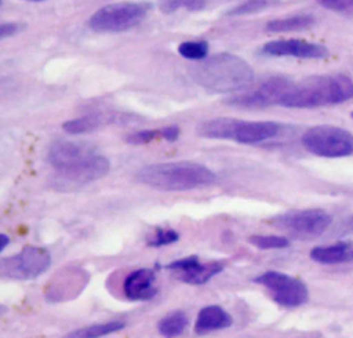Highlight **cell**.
<instances>
[{"label":"cell","mask_w":353,"mask_h":338,"mask_svg":"<svg viewBox=\"0 0 353 338\" xmlns=\"http://www.w3.org/2000/svg\"><path fill=\"white\" fill-rule=\"evenodd\" d=\"M197 84L212 92H236L247 88L254 80L251 66L237 55L222 52L192 68Z\"/></svg>","instance_id":"obj_1"},{"label":"cell","mask_w":353,"mask_h":338,"mask_svg":"<svg viewBox=\"0 0 353 338\" xmlns=\"http://www.w3.org/2000/svg\"><path fill=\"white\" fill-rule=\"evenodd\" d=\"M353 98V81L345 74H321L294 83L280 105L287 108H317L342 103Z\"/></svg>","instance_id":"obj_2"},{"label":"cell","mask_w":353,"mask_h":338,"mask_svg":"<svg viewBox=\"0 0 353 338\" xmlns=\"http://www.w3.org/2000/svg\"><path fill=\"white\" fill-rule=\"evenodd\" d=\"M137 179L165 192H183L211 185L216 177L205 166L194 161H168L142 167Z\"/></svg>","instance_id":"obj_3"},{"label":"cell","mask_w":353,"mask_h":338,"mask_svg":"<svg viewBox=\"0 0 353 338\" xmlns=\"http://www.w3.org/2000/svg\"><path fill=\"white\" fill-rule=\"evenodd\" d=\"M149 1H120L108 4L92 14L88 26L95 32H124L141 23L149 14Z\"/></svg>","instance_id":"obj_4"},{"label":"cell","mask_w":353,"mask_h":338,"mask_svg":"<svg viewBox=\"0 0 353 338\" xmlns=\"http://www.w3.org/2000/svg\"><path fill=\"white\" fill-rule=\"evenodd\" d=\"M303 148L321 157H345L353 153V134L345 128L320 124L302 135Z\"/></svg>","instance_id":"obj_5"},{"label":"cell","mask_w":353,"mask_h":338,"mask_svg":"<svg viewBox=\"0 0 353 338\" xmlns=\"http://www.w3.org/2000/svg\"><path fill=\"white\" fill-rule=\"evenodd\" d=\"M51 257L47 250L36 246H26L18 254L3 258L0 272L4 277L14 280H33L48 270Z\"/></svg>","instance_id":"obj_6"},{"label":"cell","mask_w":353,"mask_h":338,"mask_svg":"<svg viewBox=\"0 0 353 338\" xmlns=\"http://www.w3.org/2000/svg\"><path fill=\"white\" fill-rule=\"evenodd\" d=\"M254 281L266 287L273 301L283 308H298L309 299L306 284L283 272L268 270L256 276Z\"/></svg>","instance_id":"obj_7"},{"label":"cell","mask_w":353,"mask_h":338,"mask_svg":"<svg viewBox=\"0 0 353 338\" xmlns=\"http://www.w3.org/2000/svg\"><path fill=\"white\" fill-rule=\"evenodd\" d=\"M274 223L299 236H319L332 223V217L321 208H305L276 217Z\"/></svg>","instance_id":"obj_8"},{"label":"cell","mask_w":353,"mask_h":338,"mask_svg":"<svg viewBox=\"0 0 353 338\" xmlns=\"http://www.w3.org/2000/svg\"><path fill=\"white\" fill-rule=\"evenodd\" d=\"M292 84L294 81L287 77H280V76L270 77L263 83H261L255 90L237 94L233 98L228 99L226 102L232 106L247 108V109L265 108L274 103L280 105L283 97L288 92Z\"/></svg>","instance_id":"obj_9"},{"label":"cell","mask_w":353,"mask_h":338,"mask_svg":"<svg viewBox=\"0 0 353 338\" xmlns=\"http://www.w3.org/2000/svg\"><path fill=\"white\" fill-rule=\"evenodd\" d=\"M110 170V163L105 156L91 155L85 160L65 168L57 170L55 183L61 188H79L92 181L101 179Z\"/></svg>","instance_id":"obj_10"},{"label":"cell","mask_w":353,"mask_h":338,"mask_svg":"<svg viewBox=\"0 0 353 338\" xmlns=\"http://www.w3.org/2000/svg\"><path fill=\"white\" fill-rule=\"evenodd\" d=\"M165 268L175 272L178 280L192 286H200L221 273L223 270V262H200L196 255H190L172 261Z\"/></svg>","instance_id":"obj_11"},{"label":"cell","mask_w":353,"mask_h":338,"mask_svg":"<svg viewBox=\"0 0 353 338\" xmlns=\"http://www.w3.org/2000/svg\"><path fill=\"white\" fill-rule=\"evenodd\" d=\"M261 52L270 57H295L305 59H323L330 55L325 46L299 39L272 40L261 47Z\"/></svg>","instance_id":"obj_12"},{"label":"cell","mask_w":353,"mask_h":338,"mask_svg":"<svg viewBox=\"0 0 353 338\" xmlns=\"http://www.w3.org/2000/svg\"><path fill=\"white\" fill-rule=\"evenodd\" d=\"M94 155V150L85 143L73 141H57L48 150V161L55 170L69 168Z\"/></svg>","instance_id":"obj_13"},{"label":"cell","mask_w":353,"mask_h":338,"mask_svg":"<svg viewBox=\"0 0 353 338\" xmlns=\"http://www.w3.org/2000/svg\"><path fill=\"white\" fill-rule=\"evenodd\" d=\"M154 280L156 275L152 269H137L125 277L123 283V292L131 301H149L157 294Z\"/></svg>","instance_id":"obj_14"},{"label":"cell","mask_w":353,"mask_h":338,"mask_svg":"<svg viewBox=\"0 0 353 338\" xmlns=\"http://www.w3.org/2000/svg\"><path fill=\"white\" fill-rule=\"evenodd\" d=\"M281 130V124L276 121L239 120L233 141L240 143H259L277 137Z\"/></svg>","instance_id":"obj_15"},{"label":"cell","mask_w":353,"mask_h":338,"mask_svg":"<svg viewBox=\"0 0 353 338\" xmlns=\"http://www.w3.org/2000/svg\"><path fill=\"white\" fill-rule=\"evenodd\" d=\"M232 316L223 308L218 305H208L200 309L194 323V332L204 335L212 331L225 330L232 326Z\"/></svg>","instance_id":"obj_16"},{"label":"cell","mask_w":353,"mask_h":338,"mask_svg":"<svg viewBox=\"0 0 353 338\" xmlns=\"http://www.w3.org/2000/svg\"><path fill=\"white\" fill-rule=\"evenodd\" d=\"M310 258L324 265L345 264L353 261V243L338 241L330 246H317L310 250Z\"/></svg>","instance_id":"obj_17"},{"label":"cell","mask_w":353,"mask_h":338,"mask_svg":"<svg viewBox=\"0 0 353 338\" xmlns=\"http://www.w3.org/2000/svg\"><path fill=\"white\" fill-rule=\"evenodd\" d=\"M239 119L216 117L204 121L199 127V134L204 138L212 139H233Z\"/></svg>","instance_id":"obj_18"},{"label":"cell","mask_w":353,"mask_h":338,"mask_svg":"<svg viewBox=\"0 0 353 338\" xmlns=\"http://www.w3.org/2000/svg\"><path fill=\"white\" fill-rule=\"evenodd\" d=\"M316 19L310 14H299L287 18H279L269 21L266 23V30L272 33H285V32H299L306 30L314 25Z\"/></svg>","instance_id":"obj_19"},{"label":"cell","mask_w":353,"mask_h":338,"mask_svg":"<svg viewBox=\"0 0 353 338\" xmlns=\"http://www.w3.org/2000/svg\"><path fill=\"white\" fill-rule=\"evenodd\" d=\"M125 327L124 321L112 320L106 323H97L87 327H81L68 332L63 338H101L113 332H117Z\"/></svg>","instance_id":"obj_20"},{"label":"cell","mask_w":353,"mask_h":338,"mask_svg":"<svg viewBox=\"0 0 353 338\" xmlns=\"http://www.w3.org/2000/svg\"><path fill=\"white\" fill-rule=\"evenodd\" d=\"M188 316L182 310H174L161 317L157 323V330L164 338L179 337L188 327Z\"/></svg>","instance_id":"obj_21"},{"label":"cell","mask_w":353,"mask_h":338,"mask_svg":"<svg viewBox=\"0 0 353 338\" xmlns=\"http://www.w3.org/2000/svg\"><path fill=\"white\" fill-rule=\"evenodd\" d=\"M248 241L261 250L285 248L290 246V241L287 237L276 236V235H254L248 237Z\"/></svg>","instance_id":"obj_22"},{"label":"cell","mask_w":353,"mask_h":338,"mask_svg":"<svg viewBox=\"0 0 353 338\" xmlns=\"http://www.w3.org/2000/svg\"><path fill=\"white\" fill-rule=\"evenodd\" d=\"M178 52L192 61H203L208 54V44L205 41H183L178 46Z\"/></svg>","instance_id":"obj_23"},{"label":"cell","mask_w":353,"mask_h":338,"mask_svg":"<svg viewBox=\"0 0 353 338\" xmlns=\"http://www.w3.org/2000/svg\"><path fill=\"white\" fill-rule=\"evenodd\" d=\"M99 126L98 119L95 117H77V119H72L68 120L62 124L63 131H66L68 134H84V132H90L92 130H95Z\"/></svg>","instance_id":"obj_24"},{"label":"cell","mask_w":353,"mask_h":338,"mask_svg":"<svg viewBox=\"0 0 353 338\" xmlns=\"http://www.w3.org/2000/svg\"><path fill=\"white\" fill-rule=\"evenodd\" d=\"M159 8L164 14H172L179 8H185L189 11H199L204 8L203 0H160Z\"/></svg>","instance_id":"obj_25"},{"label":"cell","mask_w":353,"mask_h":338,"mask_svg":"<svg viewBox=\"0 0 353 338\" xmlns=\"http://www.w3.org/2000/svg\"><path fill=\"white\" fill-rule=\"evenodd\" d=\"M178 239H179V235L174 229L157 228L154 230V233L148 239V246H150V247L167 246V244L178 241Z\"/></svg>","instance_id":"obj_26"},{"label":"cell","mask_w":353,"mask_h":338,"mask_svg":"<svg viewBox=\"0 0 353 338\" xmlns=\"http://www.w3.org/2000/svg\"><path fill=\"white\" fill-rule=\"evenodd\" d=\"M270 0H247L239 6H236L234 8H232L229 11V15H248V14H255L262 11L263 8H266L269 6Z\"/></svg>","instance_id":"obj_27"},{"label":"cell","mask_w":353,"mask_h":338,"mask_svg":"<svg viewBox=\"0 0 353 338\" xmlns=\"http://www.w3.org/2000/svg\"><path fill=\"white\" fill-rule=\"evenodd\" d=\"M159 137H161V130H141L127 135L125 141L131 145H143L152 142Z\"/></svg>","instance_id":"obj_28"},{"label":"cell","mask_w":353,"mask_h":338,"mask_svg":"<svg viewBox=\"0 0 353 338\" xmlns=\"http://www.w3.org/2000/svg\"><path fill=\"white\" fill-rule=\"evenodd\" d=\"M325 8L339 14H353V0H317Z\"/></svg>","instance_id":"obj_29"},{"label":"cell","mask_w":353,"mask_h":338,"mask_svg":"<svg viewBox=\"0 0 353 338\" xmlns=\"http://www.w3.org/2000/svg\"><path fill=\"white\" fill-rule=\"evenodd\" d=\"M21 26L19 23H15V22H4L1 23V28H0V37L1 39H7V37H11L14 34H17L19 32Z\"/></svg>","instance_id":"obj_30"},{"label":"cell","mask_w":353,"mask_h":338,"mask_svg":"<svg viewBox=\"0 0 353 338\" xmlns=\"http://www.w3.org/2000/svg\"><path fill=\"white\" fill-rule=\"evenodd\" d=\"M161 130V137L170 142H174L179 138V134H181V130L178 126L175 124H171V126H167L164 128H160Z\"/></svg>","instance_id":"obj_31"},{"label":"cell","mask_w":353,"mask_h":338,"mask_svg":"<svg viewBox=\"0 0 353 338\" xmlns=\"http://www.w3.org/2000/svg\"><path fill=\"white\" fill-rule=\"evenodd\" d=\"M8 244H10V237L7 235H4V233L0 235V250L4 251Z\"/></svg>","instance_id":"obj_32"},{"label":"cell","mask_w":353,"mask_h":338,"mask_svg":"<svg viewBox=\"0 0 353 338\" xmlns=\"http://www.w3.org/2000/svg\"><path fill=\"white\" fill-rule=\"evenodd\" d=\"M349 226H350V229L353 230V217L350 218V221H349Z\"/></svg>","instance_id":"obj_33"},{"label":"cell","mask_w":353,"mask_h":338,"mask_svg":"<svg viewBox=\"0 0 353 338\" xmlns=\"http://www.w3.org/2000/svg\"><path fill=\"white\" fill-rule=\"evenodd\" d=\"M30 1H41V0H30Z\"/></svg>","instance_id":"obj_34"},{"label":"cell","mask_w":353,"mask_h":338,"mask_svg":"<svg viewBox=\"0 0 353 338\" xmlns=\"http://www.w3.org/2000/svg\"><path fill=\"white\" fill-rule=\"evenodd\" d=\"M352 117H353V112H352Z\"/></svg>","instance_id":"obj_35"}]
</instances>
